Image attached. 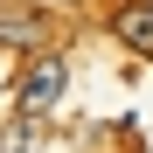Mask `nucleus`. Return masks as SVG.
<instances>
[{"label": "nucleus", "mask_w": 153, "mask_h": 153, "mask_svg": "<svg viewBox=\"0 0 153 153\" xmlns=\"http://www.w3.org/2000/svg\"><path fill=\"white\" fill-rule=\"evenodd\" d=\"M70 91V56H56V49H35V63H28V76H21V84H14V105L21 111H49V105H56V97Z\"/></svg>", "instance_id": "nucleus-1"}, {"label": "nucleus", "mask_w": 153, "mask_h": 153, "mask_svg": "<svg viewBox=\"0 0 153 153\" xmlns=\"http://www.w3.org/2000/svg\"><path fill=\"white\" fill-rule=\"evenodd\" d=\"M35 146V125H7V132H0V153H28Z\"/></svg>", "instance_id": "nucleus-4"}, {"label": "nucleus", "mask_w": 153, "mask_h": 153, "mask_svg": "<svg viewBox=\"0 0 153 153\" xmlns=\"http://www.w3.org/2000/svg\"><path fill=\"white\" fill-rule=\"evenodd\" d=\"M111 35L125 49H139V56H153V0H132V7L111 14Z\"/></svg>", "instance_id": "nucleus-3"}, {"label": "nucleus", "mask_w": 153, "mask_h": 153, "mask_svg": "<svg viewBox=\"0 0 153 153\" xmlns=\"http://www.w3.org/2000/svg\"><path fill=\"white\" fill-rule=\"evenodd\" d=\"M0 49H49V7H0Z\"/></svg>", "instance_id": "nucleus-2"}, {"label": "nucleus", "mask_w": 153, "mask_h": 153, "mask_svg": "<svg viewBox=\"0 0 153 153\" xmlns=\"http://www.w3.org/2000/svg\"><path fill=\"white\" fill-rule=\"evenodd\" d=\"M35 7H49V14H56V7H76V0H35Z\"/></svg>", "instance_id": "nucleus-5"}]
</instances>
